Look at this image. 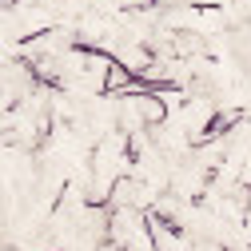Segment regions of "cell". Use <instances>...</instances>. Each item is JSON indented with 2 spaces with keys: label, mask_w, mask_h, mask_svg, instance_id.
I'll list each match as a JSON object with an SVG mask.
<instances>
[{
  "label": "cell",
  "mask_w": 251,
  "mask_h": 251,
  "mask_svg": "<svg viewBox=\"0 0 251 251\" xmlns=\"http://www.w3.org/2000/svg\"><path fill=\"white\" fill-rule=\"evenodd\" d=\"M172 4H183V0H172Z\"/></svg>",
  "instance_id": "6da1fadb"
}]
</instances>
